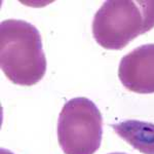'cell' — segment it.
Instances as JSON below:
<instances>
[{
	"mask_svg": "<svg viewBox=\"0 0 154 154\" xmlns=\"http://www.w3.org/2000/svg\"><path fill=\"white\" fill-rule=\"evenodd\" d=\"M111 126L134 149L143 154H154V123L130 119Z\"/></svg>",
	"mask_w": 154,
	"mask_h": 154,
	"instance_id": "5b68a950",
	"label": "cell"
},
{
	"mask_svg": "<svg viewBox=\"0 0 154 154\" xmlns=\"http://www.w3.org/2000/svg\"><path fill=\"white\" fill-rule=\"evenodd\" d=\"M0 154H14L11 152V151L7 150V149H3L2 148L1 150H0Z\"/></svg>",
	"mask_w": 154,
	"mask_h": 154,
	"instance_id": "8992f818",
	"label": "cell"
},
{
	"mask_svg": "<svg viewBox=\"0 0 154 154\" xmlns=\"http://www.w3.org/2000/svg\"><path fill=\"white\" fill-rule=\"evenodd\" d=\"M0 66L12 83L31 86L43 78L46 59L38 29L23 20L0 24Z\"/></svg>",
	"mask_w": 154,
	"mask_h": 154,
	"instance_id": "6da1fadb",
	"label": "cell"
},
{
	"mask_svg": "<svg viewBox=\"0 0 154 154\" xmlns=\"http://www.w3.org/2000/svg\"><path fill=\"white\" fill-rule=\"evenodd\" d=\"M109 154H128V153H123V152H114V153H109Z\"/></svg>",
	"mask_w": 154,
	"mask_h": 154,
	"instance_id": "52a82bcc",
	"label": "cell"
},
{
	"mask_svg": "<svg viewBox=\"0 0 154 154\" xmlns=\"http://www.w3.org/2000/svg\"><path fill=\"white\" fill-rule=\"evenodd\" d=\"M103 117L93 101L69 100L58 120V142L65 154H95L101 146Z\"/></svg>",
	"mask_w": 154,
	"mask_h": 154,
	"instance_id": "3957f363",
	"label": "cell"
},
{
	"mask_svg": "<svg viewBox=\"0 0 154 154\" xmlns=\"http://www.w3.org/2000/svg\"><path fill=\"white\" fill-rule=\"evenodd\" d=\"M154 28L153 0H109L93 20V36L102 48L120 51Z\"/></svg>",
	"mask_w": 154,
	"mask_h": 154,
	"instance_id": "7a4b0ae2",
	"label": "cell"
},
{
	"mask_svg": "<svg viewBox=\"0 0 154 154\" xmlns=\"http://www.w3.org/2000/svg\"><path fill=\"white\" fill-rule=\"evenodd\" d=\"M118 77L133 93L154 94V43L143 44L126 54L119 64Z\"/></svg>",
	"mask_w": 154,
	"mask_h": 154,
	"instance_id": "277c9868",
	"label": "cell"
}]
</instances>
